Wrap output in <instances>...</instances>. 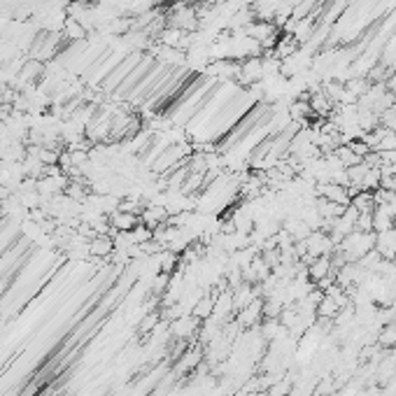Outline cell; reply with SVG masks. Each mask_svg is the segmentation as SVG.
<instances>
[{"instance_id": "obj_1", "label": "cell", "mask_w": 396, "mask_h": 396, "mask_svg": "<svg viewBox=\"0 0 396 396\" xmlns=\"http://www.w3.org/2000/svg\"><path fill=\"white\" fill-rule=\"evenodd\" d=\"M341 250L345 261H361L368 252L375 250V233H364V231H352L341 241Z\"/></svg>"}]
</instances>
